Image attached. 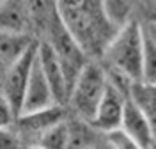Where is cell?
Instances as JSON below:
<instances>
[{
	"instance_id": "obj_1",
	"label": "cell",
	"mask_w": 156,
	"mask_h": 149,
	"mask_svg": "<svg viewBox=\"0 0 156 149\" xmlns=\"http://www.w3.org/2000/svg\"><path fill=\"white\" fill-rule=\"evenodd\" d=\"M103 53L110 69L122 73L131 82L142 80L144 25L136 20H128L114 32Z\"/></svg>"
},
{
	"instance_id": "obj_2",
	"label": "cell",
	"mask_w": 156,
	"mask_h": 149,
	"mask_svg": "<svg viewBox=\"0 0 156 149\" xmlns=\"http://www.w3.org/2000/svg\"><path fill=\"white\" fill-rule=\"evenodd\" d=\"M108 85L107 71L96 62H87L69 90V105L78 117L90 121Z\"/></svg>"
},
{
	"instance_id": "obj_3",
	"label": "cell",
	"mask_w": 156,
	"mask_h": 149,
	"mask_svg": "<svg viewBox=\"0 0 156 149\" xmlns=\"http://www.w3.org/2000/svg\"><path fill=\"white\" fill-rule=\"evenodd\" d=\"M46 30H48V39L46 41L51 44L53 51L57 53L58 60H60V66L64 69V75H66V80H68V87L71 90L76 76L80 75V71L83 69V66L89 62L87 51L82 48V44L73 37V34L68 30L64 21L60 20L57 11L50 18Z\"/></svg>"
},
{
	"instance_id": "obj_4",
	"label": "cell",
	"mask_w": 156,
	"mask_h": 149,
	"mask_svg": "<svg viewBox=\"0 0 156 149\" xmlns=\"http://www.w3.org/2000/svg\"><path fill=\"white\" fill-rule=\"evenodd\" d=\"M37 44L39 41H34L29 48L25 50V53L21 57H18L11 66H7L5 75L2 78V90L9 99L16 117L20 115L23 96H25V90H27V85H29L30 71H32L34 60H36V55H37Z\"/></svg>"
},
{
	"instance_id": "obj_5",
	"label": "cell",
	"mask_w": 156,
	"mask_h": 149,
	"mask_svg": "<svg viewBox=\"0 0 156 149\" xmlns=\"http://www.w3.org/2000/svg\"><path fill=\"white\" fill-rule=\"evenodd\" d=\"M126 99H128V94H124V90L119 89L117 85H114L108 80V85L105 89V94L99 101V105H98L96 114L89 121L90 126L99 129V131H105V133L119 129L121 122H122Z\"/></svg>"
},
{
	"instance_id": "obj_6",
	"label": "cell",
	"mask_w": 156,
	"mask_h": 149,
	"mask_svg": "<svg viewBox=\"0 0 156 149\" xmlns=\"http://www.w3.org/2000/svg\"><path fill=\"white\" fill-rule=\"evenodd\" d=\"M37 60H39V66H41L46 80H48L50 87L53 90L55 101L62 105L69 96L68 80H66V75H64V69L60 66V60H58L57 53L53 51V48H51V44L48 41H39Z\"/></svg>"
},
{
	"instance_id": "obj_7",
	"label": "cell",
	"mask_w": 156,
	"mask_h": 149,
	"mask_svg": "<svg viewBox=\"0 0 156 149\" xmlns=\"http://www.w3.org/2000/svg\"><path fill=\"white\" fill-rule=\"evenodd\" d=\"M55 96H53V90L50 87L48 80L44 76V73L39 66L37 55L34 60V66L30 71V78H29V85L25 90V96H23V103H21V110L20 114H29V112H36V110H43L46 107L55 105Z\"/></svg>"
},
{
	"instance_id": "obj_8",
	"label": "cell",
	"mask_w": 156,
	"mask_h": 149,
	"mask_svg": "<svg viewBox=\"0 0 156 149\" xmlns=\"http://www.w3.org/2000/svg\"><path fill=\"white\" fill-rule=\"evenodd\" d=\"M66 119V110L60 103H55L51 107H46L43 110H36V112H29V114H20L16 117L18 122V129L23 137H37L44 131H48L51 126L58 124L60 121Z\"/></svg>"
},
{
	"instance_id": "obj_9",
	"label": "cell",
	"mask_w": 156,
	"mask_h": 149,
	"mask_svg": "<svg viewBox=\"0 0 156 149\" xmlns=\"http://www.w3.org/2000/svg\"><path fill=\"white\" fill-rule=\"evenodd\" d=\"M121 129L126 135H129L135 142H138L144 149H147V146L156 139L154 133H153V128H151V122L147 119V115L129 98L126 99V105H124Z\"/></svg>"
},
{
	"instance_id": "obj_10",
	"label": "cell",
	"mask_w": 156,
	"mask_h": 149,
	"mask_svg": "<svg viewBox=\"0 0 156 149\" xmlns=\"http://www.w3.org/2000/svg\"><path fill=\"white\" fill-rule=\"evenodd\" d=\"M32 21L25 0H7L0 5V30L25 34Z\"/></svg>"
},
{
	"instance_id": "obj_11",
	"label": "cell",
	"mask_w": 156,
	"mask_h": 149,
	"mask_svg": "<svg viewBox=\"0 0 156 149\" xmlns=\"http://www.w3.org/2000/svg\"><path fill=\"white\" fill-rule=\"evenodd\" d=\"M128 98L147 115L153 133L156 137V83H147L142 80L131 82Z\"/></svg>"
},
{
	"instance_id": "obj_12",
	"label": "cell",
	"mask_w": 156,
	"mask_h": 149,
	"mask_svg": "<svg viewBox=\"0 0 156 149\" xmlns=\"http://www.w3.org/2000/svg\"><path fill=\"white\" fill-rule=\"evenodd\" d=\"M34 43L27 34L20 32H9V30H0V60L11 66L14 60L25 53V50Z\"/></svg>"
},
{
	"instance_id": "obj_13",
	"label": "cell",
	"mask_w": 156,
	"mask_h": 149,
	"mask_svg": "<svg viewBox=\"0 0 156 149\" xmlns=\"http://www.w3.org/2000/svg\"><path fill=\"white\" fill-rule=\"evenodd\" d=\"M68 149H85L92 146V131L90 122L82 117L68 121Z\"/></svg>"
},
{
	"instance_id": "obj_14",
	"label": "cell",
	"mask_w": 156,
	"mask_h": 149,
	"mask_svg": "<svg viewBox=\"0 0 156 149\" xmlns=\"http://www.w3.org/2000/svg\"><path fill=\"white\" fill-rule=\"evenodd\" d=\"M101 7L107 18L115 29L131 20V11L135 7V0H101Z\"/></svg>"
},
{
	"instance_id": "obj_15",
	"label": "cell",
	"mask_w": 156,
	"mask_h": 149,
	"mask_svg": "<svg viewBox=\"0 0 156 149\" xmlns=\"http://www.w3.org/2000/svg\"><path fill=\"white\" fill-rule=\"evenodd\" d=\"M39 144L46 149H68V122L66 119L51 126L39 139Z\"/></svg>"
},
{
	"instance_id": "obj_16",
	"label": "cell",
	"mask_w": 156,
	"mask_h": 149,
	"mask_svg": "<svg viewBox=\"0 0 156 149\" xmlns=\"http://www.w3.org/2000/svg\"><path fill=\"white\" fill-rule=\"evenodd\" d=\"M142 82L156 83V44L144 32V57H142Z\"/></svg>"
},
{
	"instance_id": "obj_17",
	"label": "cell",
	"mask_w": 156,
	"mask_h": 149,
	"mask_svg": "<svg viewBox=\"0 0 156 149\" xmlns=\"http://www.w3.org/2000/svg\"><path fill=\"white\" fill-rule=\"evenodd\" d=\"M107 140L110 144L112 149H144L138 142L131 139L129 135H126L122 129H114V131H108L107 133Z\"/></svg>"
},
{
	"instance_id": "obj_18",
	"label": "cell",
	"mask_w": 156,
	"mask_h": 149,
	"mask_svg": "<svg viewBox=\"0 0 156 149\" xmlns=\"http://www.w3.org/2000/svg\"><path fill=\"white\" fill-rule=\"evenodd\" d=\"M12 121H16V114L11 107L7 96L0 89V128H9Z\"/></svg>"
},
{
	"instance_id": "obj_19",
	"label": "cell",
	"mask_w": 156,
	"mask_h": 149,
	"mask_svg": "<svg viewBox=\"0 0 156 149\" xmlns=\"http://www.w3.org/2000/svg\"><path fill=\"white\" fill-rule=\"evenodd\" d=\"M18 137L9 128H0V149H18Z\"/></svg>"
},
{
	"instance_id": "obj_20",
	"label": "cell",
	"mask_w": 156,
	"mask_h": 149,
	"mask_svg": "<svg viewBox=\"0 0 156 149\" xmlns=\"http://www.w3.org/2000/svg\"><path fill=\"white\" fill-rule=\"evenodd\" d=\"M144 32H146L147 36L151 37V41L156 44V23H151V21H147L146 25H144Z\"/></svg>"
},
{
	"instance_id": "obj_21",
	"label": "cell",
	"mask_w": 156,
	"mask_h": 149,
	"mask_svg": "<svg viewBox=\"0 0 156 149\" xmlns=\"http://www.w3.org/2000/svg\"><path fill=\"white\" fill-rule=\"evenodd\" d=\"M147 21H151V23H156V4H153L149 11H147Z\"/></svg>"
},
{
	"instance_id": "obj_22",
	"label": "cell",
	"mask_w": 156,
	"mask_h": 149,
	"mask_svg": "<svg viewBox=\"0 0 156 149\" xmlns=\"http://www.w3.org/2000/svg\"><path fill=\"white\" fill-rule=\"evenodd\" d=\"M5 69H7V66L0 60V82H2V78H4V75H5Z\"/></svg>"
},
{
	"instance_id": "obj_23",
	"label": "cell",
	"mask_w": 156,
	"mask_h": 149,
	"mask_svg": "<svg viewBox=\"0 0 156 149\" xmlns=\"http://www.w3.org/2000/svg\"><path fill=\"white\" fill-rule=\"evenodd\" d=\"M29 149H46L44 146H41V144H36V146H30Z\"/></svg>"
},
{
	"instance_id": "obj_24",
	"label": "cell",
	"mask_w": 156,
	"mask_h": 149,
	"mask_svg": "<svg viewBox=\"0 0 156 149\" xmlns=\"http://www.w3.org/2000/svg\"><path fill=\"white\" fill-rule=\"evenodd\" d=\"M147 149H156V139L153 140V142H151L149 146H147Z\"/></svg>"
},
{
	"instance_id": "obj_25",
	"label": "cell",
	"mask_w": 156,
	"mask_h": 149,
	"mask_svg": "<svg viewBox=\"0 0 156 149\" xmlns=\"http://www.w3.org/2000/svg\"><path fill=\"white\" fill-rule=\"evenodd\" d=\"M85 149H98V147H94V146H89V147H85Z\"/></svg>"
},
{
	"instance_id": "obj_26",
	"label": "cell",
	"mask_w": 156,
	"mask_h": 149,
	"mask_svg": "<svg viewBox=\"0 0 156 149\" xmlns=\"http://www.w3.org/2000/svg\"><path fill=\"white\" fill-rule=\"evenodd\" d=\"M4 2H7V0H0V5H2V4H4Z\"/></svg>"
}]
</instances>
